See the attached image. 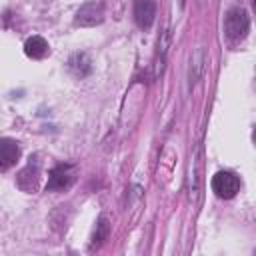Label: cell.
<instances>
[{"label":"cell","mask_w":256,"mask_h":256,"mask_svg":"<svg viewBox=\"0 0 256 256\" xmlns=\"http://www.w3.org/2000/svg\"><path fill=\"white\" fill-rule=\"evenodd\" d=\"M18 156H20L18 144L10 138H4L2 140V170H8L12 164H16Z\"/></svg>","instance_id":"obj_7"},{"label":"cell","mask_w":256,"mask_h":256,"mask_svg":"<svg viewBox=\"0 0 256 256\" xmlns=\"http://www.w3.org/2000/svg\"><path fill=\"white\" fill-rule=\"evenodd\" d=\"M24 52H26V56H30V58H34V60H40V58L48 56L50 48H48V42H46L42 36H32V38L26 40Z\"/></svg>","instance_id":"obj_6"},{"label":"cell","mask_w":256,"mask_h":256,"mask_svg":"<svg viewBox=\"0 0 256 256\" xmlns=\"http://www.w3.org/2000/svg\"><path fill=\"white\" fill-rule=\"evenodd\" d=\"M248 26H250L248 14L242 8L228 10V14L224 18V32H226L228 40H232V42L242 40L246 36V32H248Z\"/></svg>","instance_id":"obj_1"},{"label":"cell","mask_w":256,"mask_h":256,"mask_svg":"<svg viewBox=\"0 0 256 256\" xmlns=\"http://www.w3.org/2000/svg\"><path fill=\"white\" fill-rule=\"evenodd\" d=\"M254 6H256V0H254Z\"/></svg>","instance_id":"obj_11"},{"label":"cell","mask_w":256,"mask_h":256,"mask_svg":"<svg viewBox=\"0 0 256 256\" xmlns=\"http://www.w3.org/2000/svg\"><path fill=\"white\" fill-rule=\"evenodd\" d=\"M106 232H108V224H106V220L102 218V220L98 222V232L94 234V244H100V242L106 238Z\"/></svg>","instance_id":"obj_9"},{"label":"cell","mask_w":256,"mask_h":256,"mask_svg":"<svg viewBox=\"0 0 256 256\" xmlns=\"http://www.w3.org/2000/svg\"><path fill=\"white\" fill-rule=\"evenodd\" d=\"M102 18H104V6H102V2H88V4H84L78 10L76 24H80V26H94V24L102 22Z\"/></svg>","instance_id":"obj_5"},{"label":"cell","mask_w":256,"mask_h":256,"mask_svg":"<svg viewBox=\"0 0 256 256\" xmlns=\"http://www.w3.org/2000/svg\"><path fill=\"white\" fill-rule=\"evenodd\" d=\"M38 174H40V172H38V166H36V164L32 166V162H30V164L18 174V186L24 188L26 180H30V192H34V190H36V184H38Z\"/></svg>","instance_id":"obj_8"},{"label":"cell","mask_w":256,"mask_h":256,"mask_svg":"<svg viewBox=\"0 0 256 256\" xmlns=\"http://www.w3.org/2000/svg\"><path fill=\"white\" fill-rule=\"evenodd\" d=\"M76 180V168L72 164H58L48 176V190H66Z\"/></svg>","instance_id":"obj_3"},{"label":"cell","mask_w":256,"mask_h":256,"mask_svg":"<svg viewBox=\"0 0 256 256\" xmlns=\"http://www.w3.org/2000/svg\"><path fill=\"white\" fill-rule=\"evenodd\" d=\"M154 16H156V0H134V20L142 30L152 26Z\"/></svg>","instance_id":"obj_4"},{"label":"cell","mask_w":256,"mask_h":256,"mask_svg":"<svg viewBox=\"0 0 256 256\" xmlns=\"http://www.w3.org/2000/svg\"><path fill=\"white\" fill-rule=\"evenodd\" d=\"M252 138H254V142H256V126H254V134H252Z\"/></svg>","instance_id":"obj_10"},{"label":"cell","mask_w":256,"mask_h":256,"mask_svg":"<svg viewBox=\"0 0 256 256\" xmlns=\"http://www.w3.org/2000/svg\"><path fill=\"white\" fill-rule=\"evenodd\" d=\"M212 190L216 192V196H220V198H232V196H236V192L240 190V180H238V176L236 174H232V172H218V174H214V178H212Z\"/></svg>","instance_id":"obj_2"}]
</instances>
